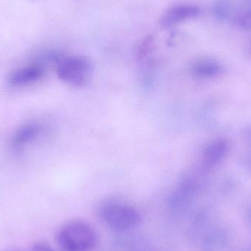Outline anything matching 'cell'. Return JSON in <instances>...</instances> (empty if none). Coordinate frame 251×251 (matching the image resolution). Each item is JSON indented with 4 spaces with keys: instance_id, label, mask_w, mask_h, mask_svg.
Instances as JSON below:
<instances>
[{
    "instance_id": "6da1fadb",
    "label": "cell",
    "mask_w": 251,
    "mask_h": 251,
    "mask_svg": "<svg viewBox=\"0 0 251 251\" xmlns=\"http://www.w3.org/2000/svg\"><path fill=\"white\" fill-rule=\"evenodd\" d=\"M56 240L63 251H91L97 246L98 238L91 224L82 220H72L57 230Z\"/></svg>"
},
{
    "instance_id": "7a4b0ae2",
    "label": "cell",
    "mask_w": 251,
    "mask_h": 251,
    "mask_svg": "<svg viewBox=\"0 0 251 251\" xmlns=\"http://www.w3.org/2000/svg\"><path fill=\"white\" fill-rule=\"evenodd\" d=\"M100 216L107 226L120 232L131 231L142 221V215L134 206L121 202H108L101 206Z\"/></svg>"
},
{
    "instance_id": "3957f363",
    "label": "cell",
    "mask_w": 251,
    "mask_h": 251,
    "mask_svg": "<svg viewBox=\"0 0 251 251\" xmlns=\"http://www.w3.org/2000/svg\"><path fill=\"white\" fill-rule=\"evenodd\" d=\"M91 74L89 60L81 56L63 59L57 67V75L62 80L78 86L88 83L91 79Z\"/></svg>"
},
{
    "instance_id": "277c9868",
    "label": "cell",
    "mask_w": 251,
    "mask_h": 251,
    "mask_svg": "<svg viewBox=\"0 0 251 251\" xmlns=\"http://www.w3.org/2000/svg\"><path fill=\"white\" fill-rule=\"evenodd\" d=\"M231 241V234L226 227L215 224L199 237L196 243L201 251H224Z\"/></svg>"
},
{
    "instance_id": "5b68a950",
    "label": "cell",
    "mask_w": 251,
    "mask_h": 251,
    "mask_svg": "<svg viewBox=\"0 0 251 251\" xmlns=\"http://www.w3.org/2000/svg\"><path fill=\"white\" fill-rule=\"evenodd\" d=\"M200 13V9L196 5L189 4H180L168 8L159 19V25L162 27L169 28L187 19L196 17Z\"/></svg>"
},
{
    "instance_id": "8992f818",
    "label": "cell",
    "mask_w": 251,
    "mask_h": 251,
    "mask_svg": "<svg viewBox=\"0 0 251 251\" xmlns=\"http://www.w3.org/2000/svg\"><path fill=\"white\" fill-rule=\"evenodd\" d=\"M44 69L41 66L33 65L17 69L10 75L9 82L14 86L26 85L42 77Z\"/></svg>"
},
{
    "instance_id": "52a82bcc",
    "label": "cell",
    "mask_w": 251,
    "mask_h": 251,
    "mask_svg": "<svg viewBox=\"0 0 251 251\" xmlns=\"http://www.w3.org/2000/svg\"><path fill=\"white\" fill-rule=\"evenodd\" d=\"M39 132V126L35 124L23 126L15 133L12 140L13 146L16 148L22 147L35 140Z\"/></svg>"
},
{
    "instance_id": "ba28073f",
    "label": "cell",
    "mask_w": 251,
    "mask_h": 251,
    "mask_svg": "<svg viewBox=\"0 0 251 251\" xmlns=\"http://www.w3.org/2000/svg\"><path fill=\"white\" fill-rule=\"evenodd\" d=\"M226 150V146L223 142H218L207 148L204 153V160L206 165H215L224 156Z\"/></svg>"
},
{
    "instance_id": "9c48e42d",
    "label": "cell",
    "mask_w": 251,
    "mask_h": 251,
    "mask_svg": "<svg viewBox=\"0 0 251 251\" xmlns=\"http://www.w3.org/2000/svg\"><path fill=\"white\" fill-rule=\"evenodd\" d=\"M218 69L219 67L216 63L206 61L199 62L193 67L195 74L203 77L215 75L218 72Z\"/></svg>"
},
{
    "instance_id": "30bf717a",
    "label": "cell",
    "mask_w": 251,
    "mask_h": 251,
    "mask_svg": "<svg viewBox=\"0 0 251 251\" xmlns=\"http://www.w3.org/2000/svg\"><path fill=\"white\" fill-rule=\"evenodd\" d=\"M153 43V35H148L144 40L142 41L138 50V57L140 58L144 57L148 54L149 51H150Z\"/></svg>"
},
{
    "instance_id": "8fae6325",
    "label": "cell",
    "mask_w": 251,
    "mask_h": 251,
    "mask_svg": "<svg viewBox=\"0 0 251 251\" xmlns=\"http://www.w3.org/2000/svg\"><path fill=\"white\" fill-rule=\"evenodd\" d=\"M239 24L243 29H251V10L246 12L240 16Z\"/></svg>"
},
{
    "instance_id": "7c38bea8",
    "label": "cell",
    "mask_w": 251,
    "mask_h": 251,
    "mask_svg": "<svg viewBox=\"0 0 251 251\" xmlns=\"http://www.w3.org/2000/svg\"><path fill=\"white\" fill-rule=\"evenodd\" d=\"M28 251H55L50 245L44 242H36L33 243Z\"/></svg>"
},
{
    "instance_id": "4fadbf2b",
    "label": "cell",
    "mask_w": 251,
    "mask_h": 251,
    "mask_svg": "<svg viewBox=\"0 0 251 251\" xmlns=\"http://www.w3.org/2000/svg\"><path fill=\"white\" fill-rule=\"evenodd\" d=\"M246 221H247L248 224L250 226L251 228V206L246 212Z\"/></svg>"
},
{
    "instance_id": "5bb4252c",
    "label": "cell",
    "mask_w": 251,
    "mask_h": 251,
    "mask_svg": "<svg viewBox=\"0 0 251 251\" xmlns=\"http://www.w3.org/2000/svg\"><path fill=\"white\" fill-rule=\"evenodd\" d=\"M0 251H24L23 249H21V248L18 247H7L5 248V249H2Z\"/></svg>"
},
{
    "instance_id": "9a60e30c",
    "label": "cell",
    "mask_w": 251,
    "mask_h": 251,
    "mask_svg": "<svg viewBox=\"0 0 251 251\" xmlns=\"http://www.w3.org/2000/svg\"><path fill=\"white\" fill-rule=\"evenodd\" d=\"M251 251V249H249V250H247V251Z\"/></svg>"
}]
</instances>
